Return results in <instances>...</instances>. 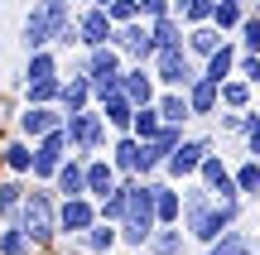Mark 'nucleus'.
Returning a JSON list of instances; mask_svg holds the SVG:
<instances>
[{"label": "nucleus", "instance_id": "obj_12", "mask_svg": "<svg viewBox=\"0 0 260 255\" xmlns=\"http://www.w3.org/2000/svg\"><path fill=\"white\" fill-rule=\"evenodd\" d=\"M92 159V154H87ZM87 159L82 154H68L63 164H58V173L48 178V188L58 193V198H82V183H87Z\"/></svg>", "mask_w": 260, "mask_h": 255}, {"label": "nucleus", "instance_id": "obj_16", "mask_svg": "<svg viewBox=\"0 0 260 255\" xmlns=\"http://www.w3.org/2000/svg\"><path fill=\"white\" fill-rule=\"evenodd\" d=\"M106 159H111V169L121 173V178H135V164H140V140L135 135H111V144H106Z\"/></svg>", "mask_w": 260, "mask_h": 255}, {"label": "nucleus", "instance_id": "obj_50", "mask_svg": "<svg viewBox=\"0 0 260 255\" xmlns=\"http://www.w3.org/2000/svg\"><path fill=\"white\" fill-rule=\"evenodd\" d=\"M92 5H106V0H92Z\"/></svg>", "mask_w": 260, "mask_h": 255}, {"label": "nucleus", "instance_id": "obj_3", "mask_svg": "<svg viewBox=\"0 0 260 255\" xmlns=\"http://www.w3.org/2000/svg\"><path fill=\"white\" fill-rule=\"evenodd\" d=\"M207 150H217V135H212V130H198V135L188 130L183 140L169 150V159L159 164V178H169V183H188V178L198 173V159H203Z\"/></svg>", "mask_w": 260, "mask_h": 255}, {"label": "nucleus", "instance_id": "obj_44", "mask_svg": "<svg viewBox=\"0 0 260 255\" xmlns=\"http://www.w3.org/2000/svg\"><path fill=\"white\" fill-rule=\"evenodd\" d=\"M236 77H246L251 87H260V53H236Z\"/></svg>", "mask_w": 260, "mask_h": 255}, {"label": "nucleus", "instance_id": "obj_34", "mask_svg": "<svg viewBox=\"0 0 260 255\" xmlns=\"http://www.w3.org/2000/svg\"><path fill=\"white\" fill-rule=\"evenodd\" d=\"M232 44L241 48V53H260V15H251V10H246L241 24L232 29Z\"/></svg>", "mask_w": 260, "mask_h": 255}, {"label": "nucleus", "instance_id": "obj_32", "mask_svg": "<svg viewBox=\"0 0 260 255\" xmlns=\"http://www.w3.org/2000/svg\"><path fill=\"white\" fill-rule=\"evenodd\" d=\"M96 111H102V121H106V130H111V135H125V130H130V116H135V106H130L125 96H111V101H102Z\"/></svg>", "mask_w": 260, "mask_h": 255}, {"label": "nucleus", "instance_id": "obj_9", "mask_svg": "<svg viewBox=\"0 0 260 255\" xmlns=\"http://www.w3.org/2000/svg\"><path fill=\"white\" fill-rule=\"evenodd\" d=\"M68 159V140H63V130H53V135H44V140H34V159H29V178L34 183H48L58 173V164Z\"/></svg>", "mask_w": 260, "mask_h": 255}, {"label": "nucleus", "instance_id": "obj_27", "mask_svg": "<svg viewBox=\"0 0 260 255\" xmlns=\"http://www.w3.org/2000/svg\"><path fill=\"white\" fill-rule=\"evenodd\" d=\"M251 10V0H212V15H207V24L217 29V34L232 39V29L241 24V15Z\"/></svg>", "mask_w": 260, "mask_h": 255}, {"label": "nucleus", "instance_id": "obj_1", "mask_svg": "<svg viewBox=\"0 0 260 255\" xmlns=\"http://www.w3.org/2000/svg\"><path fill=\"white\" fill-rule=\"evenodd\" d=\"M53 207H58V193L48 188V183H24V202H19V212H15V227L24 231V241L34 250H53L58 246Z\"/></svg>", "mask_w": 260, "mask_h": 255}, {"label": "nucleus", "instance_id": "obj_49", "mask_svg": "<svg viewBox=\"0 0 260 255\" xmlns=\"http://www.w3.org/2000/svg\"><path fill=\"white\" fill-rule=\"evenodd\" d=\"M251 255H260V241H255V250H251Z\"/></svg>", "mask_w": 260, "mask_h": 255}, {"label": "nucleus", "instance_id": "obj_6", "mask_svg": "<svg viewBox=\"0 0 260 255\" xmlns=\"http://www.w3.org/2000/svg\"><path fill=\"white\" fill-rule=\"evenodd\" d=\"M149 72H154L159 87H169V92H183V87L198 77V63L183 53V48H178V53H154V58H149Z\"/></svg>", "mask_w": 260, "mask_h": 255}, {"label": "nucleus", "instance_id": "obj_36", "mask_svg": "<svg viewBox=\"0 0 260 255\" xmlns=\"http://www.w3.org/2000/svg\"><path fill=\"white\" fill-rule=\"evenodd\" d=\"M34 5H39V15L48 19L53 34H58L63 24H73V0H34Z\"/></svg>", "mask_w": 260, "mask_h": 255}, {"label": "nucleus", "instance_id": "obj_40", "mask_svg": "<svg viewBox=\"0 0 260 255\" xmlns=\"http://www.w3.org/2000/svg\"><path fill=\"white\" fill-rule=\"evenodd\" d=\"M246 130H241V150L246 154H251V159H255V154H260V106H246Z\"/></svg>", "mask_w": 260, "mask_h": 255}, {"label": "nucleus", "instance_id": "obj_28", "mask_svg": "<svg viewBox=\"0 0 260 255\" xmlns=\"http://www.w3.org/2000/svg\"><path fill=\"white\" fill-rule=\"evenodd\" d=\"M145 255H188V236L178 227H154L145 241Z\"/></svg>", "mask_w": 260, "mask_h": 255}, {"label": "nucleus", "instance_id": "obj_45", "mask_svg": "<svg viewBox=\"0 0 260 255\" xmlns=\"http://www.w3.org/2000/svg\"><path fill=\"white\" fill-rule=\"evenodd\" d=\"M48 48H58V53H63V48H77V24H63V29L53 34V44H48Z\"/></svg>", "mask_w": 260, "mask_h": 255}, {"label": "nucleus", "instance_id": "obj_31", "mask_svg": "<svg viewBox=\"0 0 260 255\" xmlns=\"http://www.w3.org/2000/svg\"><path fill=\"white\" fill-rule=\"evenodd\" d=\"M58 48H34V53L24 58V77L19 82H34V77H53V72H63V63H58Z\"/></svg>", "mask_w": 260, "mask_h": 255}, {"label": "nucleus", "instance_id": "obj_11", "mask_svg": "<svg viewBox=\"0 0 260 255\" xmlns=\"http://www.w3.org/2000/svg\"><path fill=\"white\" fill-rule=\"evenodd\" d=\"M121 96L130 106H154L159 82H154V72H149V63H125L121 67Z\"/></svg>", "mask_w": 260, "mask_h": 255}, {"label": "nucleus", "instance_id": "obj_4", "mask_svg": "<svg viewBox=\"0 0 260 255\" xmlns=\"http://www.w3.org/2000/svg\"><path fill=\"white\" fill-rule=\"evenodd\" d=\"M53 222H58V241H77L96 222V202L87 198V193H82V198H58Z\"/></svg>", "mask_w": 260, "mask_h": 255}, {"label": "nucleus", "instance_id": "obj_20", "mask_svg": "<svg viewBox=\"0 0 260 255\" xmlns=\"http://www.w3.org/2000/svg\"><path fill=\"white\" fill-rule=\"evenodd\" d=\"M116 178H121V173L111 169V159H106V154H92V159H87V183H82V193L87 198H106V193L116 188Z\"/></svg>", "mask_w": 260, "mask_h": 255}, {"label": "nucleus", "instance_id": "obj_41", "mask_svg": "<svg viewBox=\"0 0 260 255\" xmlns=\"http://www.w3.org/2000/svg\"><path fill=\"white\" fill-rule=\"evenodd\" d=\"M183 135H188V125H169V121H159V130H154V140H149V144L159 150V159H169V150H174Z\"/></svg>", "mask_w": 260, "mask_h": 255}, {"label": "nucleus", "instance_id": "obj_7", "mask_svg": "<svg viewBox=\"0 0 260 255\" xmlns=\"http://www.w3.org/2000/svg\"><path fill=\"white\" fill-rule=\"evenodd\" d=\"M121 67H125V58L116 53L111 44H102V48H77L68 72H82V77H92V82H102V77H116Z\"/></svg>", "mask_w": 260, "mask_h": 255}, {"label": "nucleus", "instance_id": "obj_5", "mask_svg": "<svg viewBox=\"0 0 260 255\" xmlns=\"http://www.w3.org/2000/svg\"><path fill=\"white\" fill-rule=\"evenodd\" d=\"M111 48L125 58V63H149V58H154V39H149V24H145V19L116 24V29H111Z\"/></svg>", "mask_w": 260, "mask_h": 255}, {"label": "nucleus", "instance_id": "obj_33", "mask_svg": "<svg viewBox=\"0 0 260 255\" xmlns=\"http://www.w3.org/2000/svg\"><path fill=\"white\" fill-rule=\"evenodd\" d=\"M24 183H29V178H15V173L0 178V222H15L19 202H24Z\"/></svg>", "mask_w": 260, "mask_h": 255}, {"label": "nucleus", "instance_id": "obj_15", "mask_svg": "<svg viewBox=\"0 0 260 255\" xmlns=\"http://www.w3.org/2000/svg\"><path fill=\"white\" fill-rule=\"evenodd\" d=\"M178 212H183L178 183H169V178H154V227H178Z\"/></svg>", "mask_w": 260, "mask_h": 255}, {"label": "nucleus", "instance_id": "obj_29", "mask_svg": "<svg viewBox=\"0 0 260 255\" xmlns=\"http://www.w3.org/2000/svg\"><path fill=\"white\" fill-rule=\"evenodd\" d=\"M154 111H159V121H169V125H193V116H188V96H183V92H169V87H159Z\"/></svg>", "mask_w": 260, "mask_h": 255}, {"label": "nucleus", "instance_id": "obj_10", "mask_svg": "<svg viewBox=\"0 0 260 255\" xmlns=\"http://www.w3.org/2000/svg\"><path fill=\"white\" fill-rule=\"evenodd\" d=\"M63 130V111L58 106H19L15 116V135H24V140H44V135Z\"/></svg>", "mask_w": 260, "mask_h": 255}, {"label": "nucleus", "instance_id": "obj_43", "mask_svg": "<svg viewBox=\"0 0 260 255\" xmlns=\"http://www.w3.org/2000/svg\"><path fill=\"white\" fill-rule=\"evenodd\" d=\"M102 10H106V19H111V24H130V19H145L135 0H106Z\"/></svg>", "mask_w": 260, "mask_h": 255}, {"label": "nucleus", "instance_id": "obj_23", "mask_svg": "<svg viewBox=\"0 0 260 255\" xmlns=\"http://www.w3.org/2000/svg\"><path fill=\"white\" fill-rule=\"evenodd\" d=\"M77 246H82L87 255H116V250H121V241H116V227H111V222H92V227L77 236Z\"/></svg>", "mask_w": 260, "mask_h": 255}, {"label": "nucleus", "instance_id": "obj_2", "mask_svg": "<svg viewBox=\"0 0 260 255\" xmlns=\"http://www.w3.org/2000/svg\"><path fill=\"white\" fill-rule=\"evenodd\" d=\"M63 140H68V154H106L111 144V130H106L102 111L96 106H82V111H68L63 116Z\"/></svg>", "mask_w": 260, "mask_h": 255}, {"label": "nucleus", "instance_id": "obj_46", "mask_svg": "<svg viewBox=\"0 0 260 255\" xmlns=\"http://www.w3.org/2000/svg\"><path fill=\"white\" fill-rule=\"evenodd\" d=\"M140 5V15L145 19H154V15H169V0H135Z\"/></svg>", "mask_w": 260, "mask_h": 255}, {"label": "nucleus", "instance_id": "obj_21", "mask_svg": "<svg viewBox=\"0 0 260 255\" xmlns=\"http://www.w3.org/2000/svg\"><path fill=\"white\" fill-rule=\"evenodd\" d=\"M145 24H149V39H154V53H178L183 48V24L174 15H154Z\"/></svg>", "mask_w": 260, "mask_h": 255}, {"label": "nucleus", "instance_id": "obj_19", "mask_svg": "<svg viewBox=\"0 0 260 255\" xmlns=\"http://www.w3.org/2000/svg\"><path fill=\"white\" fill-rule=\"evenodd\" d=\"M29 159H34V140H24V135H10L0 144V169L15 178H29Z\"/></svg>", "mask_w": 260, "mask_h": 255}, {"label": "nucleus", "instance_id": "obj_47", "mask_svg": "<svg viewBox=\"0 0 260 255\" xmlns=\"http://www.w3.org/2000/svg\"><path fill=\"white\" fill-rule=\"evenodd\" d=\"M77 5H92V0H73V10H77Z\"/></svg>", "mask_w": 260, "mask_h": 255}, {"label": "nucleus", "instance_id": "obj_17", "mask_svg": "<svg viewBox=\"0 0 260 255\" xmlns=\"http://www.w3.org/2000/svg\"><path fill=\"white\" fill-rule=\"evenodd\" d=\"M251 250H255V241H251V231H241V222L236 227H222L203 246V255H251Z\"/></svg>", "mask_w": 260, "mask_h": 255}, {"label": "nucleus", "instance_id": "obj_24", "mask_svg": "<svg viewBox=\"0 0 260 255\" xmlns=\"http://www.w3.org/2000/svg\"><path fill=\"white\" fill-rule=\"evenodd\" d=\"M19 44H24V53H34V48H48V44H53V29H48V19L39 15V5H29L24 24H19Z\"/></svg>", "mask_w": 260, "mask_h": 255}, {"label": "nucleus", "instance_id": "obj_42", "mask_svg": "<svg viewBox=\"0 0 260 255\" xmlns=\"http://www.w3.org/2000/svg\"><path fill=\"white\" fill-rule=\"evenodd\" d=\"M159 164H164V159H159V150H154L149 140H140V164H135V178H159Z\"/></svg>", "mask_w": 260, "mask_h": 255}, {"label": "nucleus", "instance_id": "obj_8", "mask_svg": "<svg viewBox=\"0 0 260 255\" xmlns=\"http://www.w3.org/2000/svg\"><path fill=\"white\" fill-rule=\"evenodd\" d=\"M73 24H77V48H102L111 44V19H106L102 5H77L73 10Z\"/></svg>", "mask_w": 260, "mask_h": 255}, {"label": "nucleus", "instance_id": "obj_38", "mask_svg": "<svg viewBox=\"0 0 260 255\" xmlns=\"http://www.w3.org/2000/svg\"><path fill=\"white\" fill-rule=\"evenodd\" d=\"M154 130H159V111H154V106H135L130 135H135V140H154Z\"/></svg>", "mask_w": 260, "mask_h": 255}, {"label": "nucleus", "instance_id": "obj_13", "mask_svg": "<svg viewBox=\"0 0 260 255\" xmlns=\"http://www.w3.org/2000/svg\"><path fill=\"white\" fill-rule=\"evenodd\" d=\"M183 96H188V116H193L198 125L212 121V116L222 111V101H217V82H207V77H193V82L183 87Z\"/></svg>", "mask_w": 260, "mask_h": 255}, {"label": "nucleus", "instance_id": "obj_48", "mask_svg": "<svg viewBox=\"0 0 260 255\" xmlns=\"http://www.w3.org/2000/svg\"><path fill=\"white\" fill-rule=\"evenodd\" d=\"M251 15H260V0H255V5H251Z\"/></svg>", "mask_w": 260, "mask_h": 255}, {"label": "nucleus", "instance_id": "obj_37", "mask_svg": "<svg viewBox=\"0 0 260 255\" xmlns=\"http://www.w3.org/2000/svg\"><path fill=\"white\" fill-rule=\"evenodd\" d=\"M207 125H212V130L222 135V140H241V130H246V116H241V111H226V106H222V111H217Z\"/></svg>", "mask_w": 260, "mask_h": 255}, {"label": "nucleus", "instance_id": "obj_39", "mask_svg": "<svg viewBox=\"0 0 260 255\" xmlns=\"http://www.w3.org/2000/svg\"><path fill=\"white\" fill-rule=\"evenodd\" d=\"M207 15H212V0H183L174 19H178L183 29H193V24H207Z\"/></svg>", "mask_w": 260, "mask_h": 255}, {"label": "nucleus", "instance_id": "obj_18", "mask_svg": "<svg viewBox=\"0 0 260 255\" xmlns=\"http://www.w3.org/2000/svg\"><path fill=\"white\" fill-rule=\"evenodd\" d=\"M82 106H92V77L82 72H63V87H58V111H82Z\"/></svg>", "mask_w": 260, "mask_h": 255}, {"label": "nucleus", "instance_id": "obj_14", "mask_svg": "<svg viewBox=\"0 0 260 255\" xmlns=\"http://www.w3.org/2000/svg\"><path fill=\"white\" fill-rule=\"evenodd\" d=\"M236 53H241V48H236L232 39H222V44L198 63V77H207V82H226V77L236 72Z\"/></svg>", "mask_w": 260, "mask_h": 255}, {"label": "nucleus", "instance_id": "obj_25", "mask_svg": "<svg viewBox=\"0 0 260 255\" xmlns=\"http://www.w3.org/2000/svg\"><path fill=\"white\" fill-rule=\"evenodd\" d=\"M217 101H222L226 111H246V106H255V87L232 72L226 82H217Z\"/></svg>", "mask_w": 260, "mask_h": 255}, {"label": "nucleus", "instance_id": "obj_51", "mask_svg": "<svg viewBox=\"0 0 260 255\" xmlns=\"http://www.w3.org/2000/svg\"><path fill=\"white\" fill-rule=\"evenodd\" d=\"M255 159H260V154H255Z\"/></svg>", "mask_w": 260, "mask_h": 255}, {"label": "nucleus", "instance_id": "obj_26", "mask_svg": "<svg viewBox=\"0 0 260 255\" xmlns=\"http://www.w3.org/2000/svg\"><path fill=\"white\" fill-rule=\"evenodd\" d=\"M222 39H226V34H217L212 24H193V29H183V53L193 58V63H203V58L212 53Z\"/></svg>", "mask_w": 260, "mask_h": 255}, {"label": "nucleus", "instance_id": "obj_35", "mask_svg": "<svg viewBox=\"0 0 260 255\" xmlns=\"http://www.w3.org/2000/svg\"><path fill=\"white\" fill-rule=\"evenodd\" d=\"M0 255H39V250L24 241V231L15 222H0Z\"/></svg>", "mask_w": 260, "mask_h": 255}, {"label": "nucleus", "instance_id": "obj_22", "mask_svg": "<svg viewBox=\"0 0 260 255\" xmlns=\"http://www.w3.org/2000/svg\"><path fill=\"white\" fill-rule=\"evenodd\" d=\"M58 87H63V72L34 77V82L19 87V106H58Z\"/></svg>", "mask_w": 260, "mask_h": 255}, {"label": "nucleus", "instance_id": "obj_30", "mask_svg": "<svg viewBox=\"0 0 260 255\" xmlns=\"http://www.w3.org/2000/svg\"><path fill=\"white\" fill-rule=\"evenodd\" d=\"M232 183H236V193H241L246 202H251V198H260V159L241 154V159L232 164Z\"/></svg>", "mask_w": 260, "mask_h": 255}]
</instances>
